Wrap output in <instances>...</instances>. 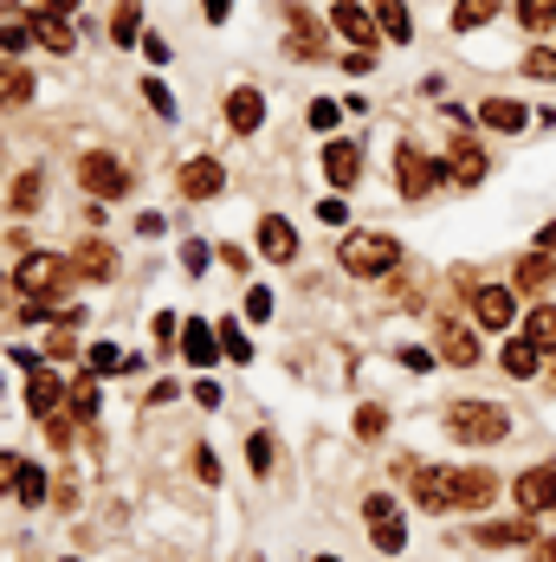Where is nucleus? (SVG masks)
<instances>
[{"label":"nucleus","mask_w":556,"mask_h":562,"mask_svg":"<svg viewBox=\"0 0 556 562\" xmlns=\"http://www.w3.org/2000/svg\"><path fill=\"white\" fill-rule=\"evenodd\" d=\"M65 414H71V420H78V427H85V420H91V414H98V382H91V375H78V382H71V389H65Z\"/></svg>","instance_id":"obj_31"},{"label":"nucleus","mask_w":556,"mask_h":562,"mask_svg":"<svg viewBox=\"0 0 556 562\" xmlns=\"http://www.w3.org/2000/svg\"><path fill=\"white\" fill-rule=\"evenodd\" d=\"M311 562H343V557H311Z\"/></svg>","instance_id":"obj_54"},{"label":"nucleus","mask_w":556,"mask_h":562,"mask_svg":"<svg viewBox=\"0 0 556 562\" xmlns=\"http://www.w3.org/2000/svg\"><path fill=\"white\" fill-rule=\"evenodd\" d=\"M221 356L226 362H253V342L240 337V324H221Z\"/></svg>","instance_id":"obj_40"},{"label":"nucleus","mask_w":556,"mask_h":562,"mask_svg":"<svg viewBox=\"0 0 556 562\" xmlns=\"http://www.w3.org/2000/svg\"><path fill=\"white\" fill-rule=\"evenodd\" d=\"M363 517H369V543H376L382 557H401V550H408V524H401V505H394L389 492H369V498H363Z\"/></svg>","instance_id":"obj_9"},{"label":"nucleus","mask_w":556,"mask_h":562,"mask_svg":"<svg viewBox=\"0 0 556 562\" xmlns=\"http://www.w3.org/2000/svg\"><path fill=\"white\" fill-rule=\"evenodd\" d=\"M441 427H446V440H459V447H499L511 434V407L466 394V401H446L441 407Z\"/></svg>","instance_id":"obj_1"},{"label":"nucleus","mask_w":556,"mask_h":562,"mask_svg":"<svg viewBox=\"0 0 556 562\" xmlns=\"http://www.w3.org/2000/svg\"><path fill=\"white\" fill-rule=\"evenodd\" d=\"M524 337L537 342L544 356H556V304L551 297H537V311H524Z\"/></svg>","instance_id":"obj_26"},{"label":"nucleus","mask_w":556,"mask_h":562,"mask_svg":"<svg viewBox=\"0 0 556 562\" xmlns=\"http://www.w3.org/2000/svg\"><path fill=\"white\" fill-rule=\"evenodd\" d=\"M343 111H349V104H336V98H311V130H324V136H331L336 123H343Z\"/></svg>","instance_id":"obj_37"},{"label":"nucleus","mask_w":556,"mask_h":562,"mask_svg":"<svg viewBox=\"0 0 556 562\" xmlns=\"http://www.w3.org/2000/svg\"><path fill=\"white\" fill-rule=\"evenodd\" d=\"M331 26L349 40V46H369V53H376V40H382L376 13H369V7H356V0H336V7H331Z\"/></svg>","instance_id":"obj_14"},{"label":"nucleus","mask_w":556,"mask_h":562,"mask_svg":"<svg viewBox=\"0 0 556 562\" xmlns=\"http://www.w3.org/2000/svg\"><path fill=\"white\" fill-rule=\"evenodd\" d=\"M226 123H233L240 136H253V130L266 123V98H259L253 85H233V91H226Z\"/></svg>","instance_id":"obj_21"},{"label":"nucleus","mask_w":556,"mask_h":562,"mask_svg":"<svg viewBox=\"0 0 556 562\" xmlns=\"http://www.w3.org/2000/svg\"><path fill=\"white\" fill-rule=\"evenodd\" d=\"M551 394H556V369H551Z\"/></svg>","instance_id":"obj_55"},{"label":"nucleus","mask_w":556,"mask_h":562,"mask_svg":"<svg viewBox=\"0 0 556 562\" xmlns=\"http://www.w3.org/2000/svg\"><path fill=\"white\" fill-rule=\"evenodd\" d=\"M472 543L486 550H518V543H537V517H492V524H472Z\"/></svg>","instance_id":"obj_12"},{"label":"nucleus","mask_w":556,"mask_h":562,"mask_svg":"<svg viewBox=\"0 0 556 562\" xmlns=\"http://www.w3.org/2000/svg\"><path fill=\"white\" fill-rule=\"evenodd\" d=\"M58 284H65V259H58V252H20V266H13V291H20L26 304H33V297L53 304Z\"/></svg>","instance_id":"obj_6"},{"label":"nucleus","mask_w":556,"mask_h":562,"mask_svg":"<svg viewBox=\"0 0 556 562\" xmlns=\"http://www.w3.org/2000/svg\"><path fill=\"white\" fill-rule=\"evenodd\" d=\"M394 362H401L408 375H427V369H441V356H434V349H421V342H408V349H394Z\"/></svg>","instance_id":"obj_36"},{"label":"nucleus","mask_w":556,"mask_h":562,"mask_svg":"<svg viewBox=\"0 0 556 562\" xmlns=\"http://www.w3.org/2000/svg\"><path fill=\"white\" fill-rule=\"evenodd\" d=\"M441 175H446V188H479L486 175H492V156H486V143L479 136H453V149L441 156Z\"/></svg>","instance_id":"obj_7"},{"label":"nucleus","mask_w":556,"mask_h":562,"mask_svg":"<svg viewBox=\"0 0 556 562\" xmlns=\"http://www.w3.org/2000/svg\"><path fill=\"white\" fill-rule=\"evenodd\" d=\"M40 194H46L40 175H20V181H13V214H40Z\"/></svg>","instance_id":"obj_35"},{"label":"nucleus","mask_w":556,"mask_h":562,"mask_svg":"<svg viewBox=\"0 0 556 562\" xmlns=\"http://www.w3.org/2000/svg\"><path fill=\"white\" fill-rule=\"evenodd\" d=\"M26 465H33V459H20V452H0V498H7V492H20Z\"/></svg>","instance_id":"obj_38"},{"label":"nucleus","mask_w":556,"mask_h":562,"mask_svg":"<svg viewBox=\"0 0 556 562\" xmlns=\"http://www.w3.org/2000/svg\"><path fill=\"white\" fill-rule=\"evenodd\" d=\"M71 259H78V272H85V279H116V252L104 246V239H85Z\"/></svg>","instance_id":"obj_29"},{"label":"nucleus","mask_w":556,"mask_h":562,"mask_svg":"<svg viewBox=\"0 0 556 562\" xmlns=\"http://www.w3.org/2000/svg\"><path fill=\"white\" fill-rule=\"evenodd\" d=\"M376 26H382V40H394V46H408V40H414L408 0H376Z\"/></svg>","instance_id":"obj_27"},{"label":"nucleus","mask_w":556,"mask_h":562,"mask_svg":"<svg viewBox=\"0 0 556 562\" xmlns=\"http://www.w3.org/2000/svg\"><path fill=\"white\" fill-rule=\"evenodd\" d=\"M499 369L511 375V382H537V375H544V349H537L531 337H504L499 342Z\"/></svg>","instance_id":"obj_18"},{"label":"nucleus","mask_w":556,"mask_h":562,"mask_svg":"<svg viewBox=\"0 0 556 562\" xmlns=\"http://www.w3.org/2000/svg\"><path fill=\"white\" fill-rule=\"evenodd\" d=\"M318 221H324V226H343V221H349V207H343V194H324V201H318Z\"/></svg>","instance_id":"obj_46"},{"label":"nucleus","mask_w":556,"mask_h":562,"mask_svg":"<svg viewBox=\"0 0 556 562\" xmlns=\"http://www.w3.org/2000/svg\"><path fill=\"white\" fill-rule=\"evenodd\" d=\"M382 434H389V407L363 401V407H356V440H382Z\"/></svg>","instance_id":"obj_34"},{"label":"nucleus","mask_w":556,"mask_h":562,"mask_svg":"<svg viewBox=\"0 0 556 562\" xmlns=\"http://www.w3.org/2000/svg\"><path fill=\"white\" fill-rule=\"evenodd\" d=\"M201 13H208L214 26H226V13H233V0H201Z\"/></svg>","instance_id":"obj_50"},{"label":"nucleus","mask_w":556,"mask_h":562,"mask_svg":"<svg viewBox=\"0 0 556 562\" xmlns=\"http://www.w3.org/2000/svg\"><path fill=\"white\" fill-rule=\"evenodd\" d=\"M401 259L408 252H401V239H389V233H343V246H336V266L349 279H389Z\"/></svg>","instance_id":"obj_2"},{"label":"nucleus","mask_w":556,"mask_h":562,"mask_svg":"<svg viewBox=\"0 0 556 562\" xmlns=\"http://www.w3.org/2000/svg\"><path fill=\"white\" fill-rule=\"evenodd\" d=\"M537 252H556V221L537 226Z\"/></svg>","instance_id":"obj_53"},{"label":"nucleus","mask_w":556,"mask_h":562,"mask_svg":"<svg viewBox=\"0 0 556 562\" xmlns=\"http://www.w3.org/2000/svg\"><path fill=\"white\" fill-rule=\"evenodd\" d=\"M511 498H518V510H531V517H551L556 510V465H524L511 479Z\"/></svg>","instance_id":"obj_11"},{"label":"nucleus","mask_w":556,"mask_h":562,"mask_svg":"<svg viewBox=\"0 0 556 562\" xmlns=\"http://www.w3.org/2000/svg\"><path fill=\"white\" fill-rule=\"evenodd\" d=\"M499 505V472L492 465H453V510Z\"/></svg>","instance_id":"obj_10"},{"label":"nucleus","mask_w":556,"mask_h":562,"mask_svg":"<svg viewBox=\"0 0 556 562\" xmlns=\"http://www.w3.org/2000/svg\"><path fill=\"white\" fill-rule=\"evenodd\" d=\"M285 53L298 58V65H318V58H324V26H318L304 7H291V26H285Z\"/></svg>","instance_id":"obj_16"},{"label":"nucleus","mask_w":556,"mask_h":562,"mask_svg":"<svg viewBox=\"0 0 556 562\" xmlns=\"http://www.w3.org/2000/svg\"><path fill=\"white\" fill-rule=\"evenodd\" d=\"M13 498H20L26 510L46 505V472H40V465H26V479H20V492H13Z\"/></svg>","instance_id":"obj_39"},{"label":"nucleus","mask_w":556,"mask_h":562,"mask_svg":"<svg viewBox=\"0 0 556 562\" xmlns=\"http://www.w3.org/2000/svg\"><path fill=\"white\" fill-rule=\"evenodd\" d=\"M466 311H472V324L479 330H492V337H504L511 324H518V291L511 284H466Z\"/></svg>","instance_id":"obj_5"},{"label":"nucleus","mask_w":556,"mask_h":562,"mask_svg":"<svg viewBox=\"0 0 556 562\" xmlns=\"http://www.w3.org/2000/svg\"><path fill=\"white\" fill-rule=\"evenodd\" d=\"M175 181H181V194H188V201H214V194L226 188V169L214 162V156H188Z\"/></svg>","instance_id":"obj_15"},{"label":"nucleus","mask_w":556,"mask_h":562,"mask_svg":"<svg viewBox=\"0 0 556 562\" xmlns=\"http://www.w3.org/2000/svg\"><path fill=\"white\" fill-rule=\"evenodd\" d=\"M343 65L363 78V71H376V53H369V46H349V53H343Z\"/></svg>","instance_id":"obj_48"},{"label":"nucleus","mask_w":556,"mask_h":562,"mask_svg":"<svg viewBox=\"0 0 556 562\" xmlns=\"http://www.w3.org/2000/svg\"><path fill=\"white\" fill-rule=\"evenodd\" d=\"M136 33H143V7H136V0H123V7L111 13V40H116V46H136Z\"/></svg>","instance_id":"obj_32"},{"label":"nucleus","mask_w":556,"mask_h":562,"mask_svg":"<svg viewBox=\"0 0 556 562\" xmlns=\"http://www.w3.org/2000/svg\"><path fill=\"white\" fill-rule=\"evenodd\" d=\"M394 188H401V201H427L434 188H446V175H441V156H427L421 143H401L394 149Z\"/></svg>","instance_id":"obj_4"},{"label":"nucleus","mask_w":556,"mask_h":562,"mask_svg":"<svg viewBox=\"0 0 556 562\" xmlns=\"http://www.w3.org/2000/svg\"><path fill=\"white\" fill-rule=\"evenodd\" d=\"M71 7L78 0H33V13H65V20H71Z\"/></svg>","instance_id":"obj_52"},{"label":"nucleus","mask_w":556,"mask_h":562,"mask_svg":"<svg viewBox=\"0 0 556 562\" xmlns=\"http://www.w3.org/2000/svg\"><path fill=\"white\" fill-rule=\"evenodd\" d=\"M78 188H85V194H98V201L130 194V169H123V156H111V149H91V156H78Z\"/></svg>","instance_id":"obj_8"},{"label":"nucleus","mask_w":556,"mask_h":562,"mask_svg":"<svg viewBox=\"0 0 556 562\" xmlns=\"http://www.w3.org/2000/svg\"><path fill=\"white\" fill-rule=\"evenodd\" d=\"M518 65H524V78H537V85H556V46H544V40H537L531 53L518 58Z\"/></svg>","instance_id":"obj_33"},{"label":"nucleus","mask_w":556,"mask_h":562,"mask_svg":"<svg viewBox=\"0 0 556 562\" xmlns=\"http://www.w3.org/2000/svg\"><path fill=\"white\" fill-rule=\"evenodd\" d=\"M499 20V0H453V33H479V26H492Z\"/></svg>","instance_id":"obj_28"},{"label":"nucleus","mask_w":556,"mask_h":562,"mask_svg":"<svg viewBox=\"0 0 556 562\" xmlns=\"http://www.w3.org/2000/svg\"><path fill=\"white\" fill-rule=\"evenodd\" d=\"M511 13H518V26H524L531 40H544V33H556V0H518Z\"/></svg>","instance_id":"obj_30"},{"label":"nucleus","mask_w":556,"mask_h":562,"mask_svg":"<svg viewBox=\"0 0 556 562\" xmlns=\"http://www.w3.org/2000/svg\"><path fill=\"white\" fill-rule=\"evenodd\" d=\"M434 356H441L446 369H479V362H486L479 324H466V317L441 311V317H434Z\"/></svg>","instance_id":"obj_3"},{"label":"nucleus","mask_w":556,"mask_h":562,"mask_svg":"<svg viewBox=\"0 0 556 562\" xmlns=\"http://www.w3.org/2000/svg\"><path fill=\"white\" fill-rule=\"evenodd\" d=\"M181 266H188V279H194V272H208V246H201V239H188V246H181Z\"/></svg>","instance_id":"obj_47"},{"label":"nucleus","mask_w":556,"mask_h":562,"mask_svg":"<svg viewBox=\"0 0 556 562\" xmlns=\"http://www.w3.org/2000/svg\"><path fill=\"white\" fill-rule=\"evenodd\" d=\"M551 284H556V252H537V246H531V252L518 259V272H511V291H518V297H551Z\"/></svg>","instance_id":"obj_13"},{"label":"nucleus","mask_w":556,"mask_h":562,"mask_svg":"<svg viewBox=\"0 0 556 562\" xmlns=\"http://www.w3.org/2000/svg\"><path fill=\"white\" fill-rule=\"evenodd\" d=\"M33 40L53 46V53H78V33H71L65 13H33Z\"/></svg>","instance_id":"obj_25"},{"label":"nucleus","mask_w":556,"mask_h":562,"mask_svg":"<svg viewBox=\"0 0 556 562\" xmlns=\"http://www.w3.org/2000/svg\"><path fill=\"white\" fill-rule=\"evenodd\" d=\"M143 104H149L156 116H175V98H168V85H163V78H149V85H143Z\"/></svg>","instance_id":"obj_43"},{"label":"nucleus","mask_w":556,"mask_h":562,"mask_svg":"<svg viewBox=\"0 0 556 562\" xmlns=\"http://www.w3.org/2000/svg\"><path fill=\"white\" fill-rule=\"evenodd\" d=\"M246 465H253L259 479L273 472V434H253V440H246Z\"/></svg>","instance_id":"obj_41"},{"label":"nucleus","mask_w":556,"mask_h":562,"mask_svg":"<svg viewBox=\"0 0 556 562\" xmlns=\"http://www.w3.org/2000/svg\"><path fill=\"white\" fill-rule=\"evenodd\" d=\"M246 317H253V324H273L278 311H273V291H266V284H253V291H246Z\"/></svg>","instance_id":"obj_42"},{"label":"nucleus","mask_w":556,"mask_h":562,"mask_svg":"<svg viewBox=\"0 0 556 562\" xmlns=\"http://www.w3.org/2000/svg\"><path fill=\"white\" fill-rule=\"evenodd\" d=\"M259 252L278 259V266H291V259H298V233H291L285 214H266V221H259Z\"/></svg>","instance_id":"obj_22"},{"label":"nucleus","mask_w":556,"mask_h":562,"mask_svg":"<svg viewBox=\"0 0 556 562\" xmlns=\"http://www.w3.org/2000/svg\"><path fill=\"white\" fill-rule=\"evenodd\" d=\"M13 104H33V71L20 58H0V111H13Z\"/></svg>","instance_id":"obj_24"},{"label":"nucleus","mask_w":556,"mask_h":562,"mask_svg":"<svg viewBox=\"0 0 556 562\" xmlns=\"http://www.w3.org/2000/svg\"><path fill=\"white\" fill-rule=\"evenodd\" d=\"M58 401H65V389H58V375L40 362V369H26V414H40V420H53Z\"/></svg>","instance_id":"obj_20"},{"label":"nucleus","mask_w":556,"mask_h":562,"mask_svg":"<svg viewBox=\"0 0 556 562\" xmlns=\"http://www.w3.org/2000/svg\"><path fill=\"white\" fill-rule=\"evenodd\" d=\"M26 40H33V20H7V26H0V46H7V53H20Z\"/></svg>","instance_id":"obj_45"},{"label":"nucleus","mask_w":556,"mask_h":562,"mask_svg":"<svg viewBox=\"0 0 556 562\" xmlns=\"http://www.w3.org/2000/svg\"><path fill=\"white\" fill-rule=\"evenodd\" d=\"M65 562H78V557H65Z\"/></svg>","instance_id":"obj_56"},{"label":"nucleus","mask_w":556,"mask_h":562,"mask_svg":"<svg viewBox=\"0 0 556 562\" xmlns=\"http://www.w3.org/2000/svg\"><path fill=\"white\" fill-rule=\"evenodd\" d=\"M194 479H201V485H221V459H214V447H194Z\"/></svg>","instance_id":"obj_44"},{"label":"nucleus","mask_w":556,"mask_h":562,"mask_svg":"<svg viewBox=\"0 0 556 562\" xmlns=\"http://www.w3.org/2000/svg\"><path fill=\"white\" fill-rule=\"evenodd\" d=\"M175 349H181V362H188V369H208V362H221V330H208L201 317H188V324H181V337H175Z\"/></svg>","instance_id":"obj_17"},{"label":"nucleus","mask_w":556,"mask_h":562,"mask_svg":"<svg viewBox=\"0 0 556 562\" xmlns=\"http://www.w3.org/2000/svg\"><path fill=\"white\" fill-rule=\"evenodd\" d=\"M531 562H556V537H537L531 543Z\"/></svg>","instance_id":"obj_51"},{"label":"nucleus","mask_w":556,"mask_h":562,"mask_svg":"<svg viewBox=\"0 0 556 562\" xmlns=\"http://www.w3.org/2000/svg\"><path fill=\"white\" fill-rule=\"evenodd\" d=\"M143 58H149V65H168V40L163 33H143Z\"/></svg>","instance_id":"obj_49"},{"label":"nucleus","mask_w":556,"mask_h":562,"mask_svg":"<svg viewBox=\"0 0 556 562\" xmlns=\"http://www.w3.org/2000/svg\"><path fill=\"white\" fill-rule=\"evenodd\" d=\"M324 175H331V188H356V175H363V149L356 143H324Z\"/></svg>","instance_id":"obj_23"},{"label":"nucleus","mask_w":556,"mask_h":562,"mask_svg":"<svg viewBox=\"0 0 556 562\" xmlns=\"http://www.w3.org/2000/svg\"><path fill=\"white\" fill-rule=\"evenodd\" d=\"M472 123H479V130H492V136H518V130H531V111H524L518 98H486Z\"/></svg>","instance_id":"obj_19"}]
</instances>
